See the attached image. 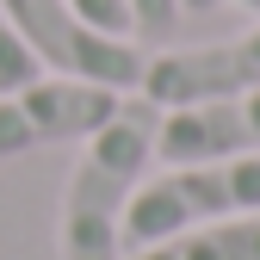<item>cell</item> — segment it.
Returning <instances> with one entry per match:
<instances>
[{
    "label": "cell",
    "mask_w": 260,
    "mask_h": 260,
    "mask_svg": "<svg viewBox=\"0 0 260 260\" xmlns=\"http://www.w3.org/2000/svg\"><path fill=\"white\" fill-rule=\"evenodd\" d=\"M155 143H161V106L143 93L118 100V112L81 143L56 217L62 260H124V211L155 168Z\"/></svg>",
    "instance_id": "obj_1"
},
{
    "label": "cell",
    "mask_w": 260,
    "mask_h": 260,
    "mask_svg": "<svg viewBox=\"0 0 260 260\" xmlns=\"http://www.w3.org/2000/svg\"><path fill=\"white\" fill-rule=\"evenodd\" d=\"M248 211H260V155L199 161V168H155L124 211V254L155 248L180 230H199V223L248 217Z\"/></svg>",
    "instance_id": "obj_2"
},
{
    "label": "cell",
    "mask_w": 260,
    "mask_h": 260,
    "mask_svg": "<svg viewBox=\"0 0 260 260\" xmlns=\"http://www.w3.org/2000/svg\"><path fill=\"white\" fill-rule=\"evenodd\" d=\"M19 31V44L31 50V62H38L44 75L56 81H87V87H137L143 81V50L130 38H112V31L87 25L69 0H0Z\"/></svg>",
    "instance_id": "obj_3"
},
{
    "label": "cell",
    "mask_w": 260,
    "mask_h": 260,
    "mask_svg": "<svg viewBox=\"0 0 260 260\" xmlns=\"http://www.w3.org/2000/svg\"><path fill=\"white\" fill-rule=\"evenodd\" d=\"M124 93L112 87H87V81H56L38 75L19 93H0V161H19L31 149H56V143H87Z\"/></svg>",
    "instance_id": "obj_4"
},
{
    "label": "cell",
    "mask_w": 260,
    "mask_h": 260,
    "mask_svg": "<svg viewBox=\"0 0 260 260\" xmlns=\"http://www.w3.org/2000/svg\"><path fill=\"white\" fill-rule=\"evenodd\" d=\"M143 100L161 112H186V106H211V100H236V93L260 87V19L242 38L223 44H192V50H161L143 62Z\"/></svg>",
    "instance_id": "obj_5"
},
{
    "label": "cell",
    "mask_w": 260,
    "mask_h": 260,
    "mask_svg": "<svg viewBox=\"0 0 260 260\" xmlns=\"http://www.w3.org/2000/svg\"><path fill=\"white\" fill-rule=\"evenodd\" d=\"M236 155H260V87L236 93V100L161 112L155 161H168V168H199V161H236Z\"/></svg>",
    "instance_id": "obj_6"
},
{
    "label": "cell",
    "mask_w": 260,
    "mask_h": 260,
    "mask_svg": "<svg viewBox=\"0 0 260 260\" xmlns=\"http://www.w3.org/2000/svg\"><path fill=\"white\" fill-rule=\"evenodd\" d=\"M124 260H260V211L248 217H223V223H199L180 230L155 248H137Z\"/></svg>",
    "instance_id": "obj_7"
},
{
    "label": "cell",
    "mask_w": 260,
    "mask_h": 260,
    "mask_svg": "<svg viewBox=\"0 0 260 260\" xmlns=\"http://www.w3.org/2000/svg\"><path fill=\"white\" fill-rule=\"evenodd\" d=\"M44 69L31 62V50L19 44V31H13V19H7V7H0V93H19V87H31Z\"/></svg>",
    "instance_id": "obj_8"
},
{
    "label": "cell",
    "mask_w": 260,
    "mask_h": 260,
    "mask_svg": "<svg viewBox=\"0 0 260 260\" xmlns=\"http://www.w3.org/2000/svg\"><path fill=\"white\" fill-rule=\"evenodd\" d=\"M69 7H75L87 25L112 31V38H130V31H137V13H130V0H69Z\"/></svg>",
    "instance_id": "obj_9"
},
{
    "label": "cell",
    "mask_w": 260,
    "mask_h": 260,
    "mask_svg": "<svg viewBox=\"0 0 260 260\" xmlns=\"http://www.w3.org/2000/svg\"><path fill=\"white\" fill-rule=\"evenodd\" d=\"M130 13H137V31L168 38V31L180 25V0H130Z\"/></svg>",
    "instance_id": "obj_10"
},
{
    "label": "cell",
    "mask_w": 260,
    "mask_h": 260,
    "mask_svg": "<svg viewBox=\"0 0 260 260\" xmlns=\"http://www.w3.org/2000/svg\"><path fill=\"white\" fill-rule=\"evenodd\" d=\"M223 0H180V13H217Z\"/></svg>",
    "instance_id": "obj_11"
},
{
    "label": "cell",
    "mask_w": 260,
    "mask_h": 260,
    "mask_svg": "<svg viewBox=\"0 0 260 260\" xmlns=\"http://www.w3.org/2000/svg\"><path fill=\"white\" fill-rule=\"evenodd\" d=\"M236 7H248V13H260V0H236Z\"/></svg>",
    "instance_id": "obj_12"
}]
</instances>
